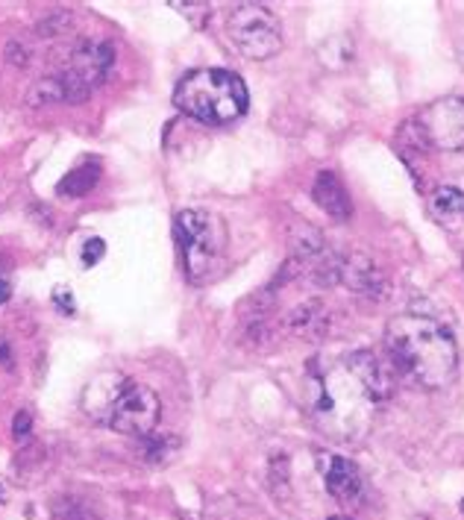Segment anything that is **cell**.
Masks as SVG:
<instances>
[{"label":"cell","instance_id":"7c38bea8","mask_svg":"<svg viewBox=\"0 0 464 520\" xmlns=\"http://www.w3.org/2000/svg\"><path fill=\"white\" fill-rule=\"evenodd\" d=\"M282 326L306 342H324L332 326V312L320 297H309L282 315Z\"/></svg>","mask_w":464,"mask_h":520},{"label":"cell","instance_id":"d6986e66","mask_svg":"<svg viewBox=\"0 0 464 520\" xmlns=\"http://www.w3.org/2000/svg\"><path fill=\"white\" fill-rule=\"evenodd\" d=\"M141 442V456L147 458V462H165L168 456H174L177 453V438H170V435H159V433H150L145 438H138Z\"/></svg>","mask_w":464,"mask_h":520},{"label":"cell","instance_id":"6da1fadb","mask_svg":"<svg viewBox=\"0 0 464 520\" xmlns=\"http://www.w3.org/2000/svg\"><path fill=\"white\" fill-rule=\"evenodd\" d=\"M385 350L391 367L420 388H443L459 374V344L435 318L397 315L385 326Z\"/></svg>","mask_w":464,"mask_h":520},{"label":"cell","instance_id":"52a82bcc","mask_svg":"<svg viewBox=\"0 0 464 520\" xmlns=\"http://www.w3.org/2000/svg\"><path fill=\"white\" fill-rule=\"evenodd\" d=\"M409 129H415L418 147L443 150V153H464V97H438L423 106L418 118H411Z\"/></svg>","mask_w":464,"mask_h":520},{"label":"cell","instance_id":"484cf974","mask_svg":"<svg viewBox=\"0 0 464 520\" xmlns=\"http://www.w3.org/2000/svg\"><path fill=\"white\" fill-rule=\"evenodd\" d=\"M54 303L59 306V312H62V315H74V294H70V292H65V288H56V292H54Z\"/></svg>","mask_w":464,"mask_h":520},{"label":"cell","instance_id":"ffe728a7","mask_svg":"<svg viewBox=\"0 0 464 520\" xmlns=\"http://www.w3.org/2000/svg\"><path fill=\"white\" fill-rule=\"evenodd\" d=\"M170 6H174L177 12L183 15L195 29H206L209 18H211V6L200 4V0H186V4H183V0H170Z\"/></svg>","mask_w":464,"mask_h":520},{"label":"cell","instance_id":"2e32d148","mask_svg":"<svg viewBox=\"0 0 464 520\" xmlns=\"http://www.w3.org/2000/svg\"><path fill=\"white\" fill-rule=\"evenodd\" d=\"M100 174H104L100 159H86L83 165L70 168V171L59 179L56 192L62 197H86L88 192H95V186L100 183Z\"/></svg>","mask_w":464,"mask_h":520},{"label":"cell","instance_id":"4316f807","mask_svg":"<svg viewBox=\"0 0 464 520\" xmlns=\"http://www.w3.org/2000/svg\"><path fill=\"white\" fill-rule=\"evenodd\" d=\"M0 365H4L6 371H9V367L15 365V362H12V347H9V342H6V338H0Z\"/></svg>","mask_w":464,"mask_h":520},{"label":"cell","instance_id":"d4e9b609","mask_svg":"<svg viewBox=\"0 0 464 520\" xmlns=\"http://www.w3.org/2000/svg\"><path fill=\"white\" fill-rule=\"evenodd\" d=\"M29 429H33V415L27 412H18L15 417H12V435H15V442H21V438H27L29 435Z\"/></svg>","mask_w":464,"mask_h":520},{"label":"cell","instance_id":"e0dca14e","mask_svg":"<svg viewBox=\"0 0 464 520\" xmlns=\"http://www.w3.org/2000/svg\"><path fill=\"white\" fill-rule=\"evenodd\" d=\"M429 212L443 224H461L464 221V192L456 186H441L429 197Z\"/></svg>","mask_w":464,"mask_h":520},{"label":"cell","instance_id":"4fadbf2b","mask_svg":"<svg viewBox=\"0 0 464 520\" xmlns=\"http://www.w3.org/2000/svg\"><path fill=\"white\" fill-rule=\"evenodd\" d=\"M127 383L129 379L124 374H100V376H95L92 383L83 388V397H79L83 412L97 424H109L112 409L118 403L120 392L127 388Z\"/></svg>","mask_w":464,"mask_h":520},{"label":"cell","instance_id":"f546056e","mask_svg":"<svg viewBox=\"0 0 464 520\" xmlns=\"http://www.w3.org/2000/svg\"><path fill=\"white\" fill-rule=\"evenodd\" d=\"M0 277H4V256H0Z\"/></svg>","mask_w":464,"mask_h":520},{"label":"cell","instance_id":"7a4b0ae2","mask_svg":"<svg viewBox=\"0 0 464 520\" xmlns=\"http://www.w3.org/2000/svg\"><path fill=\"white\" fill-rule=\"evenodd\" d=\"M306 406L320 433L338 442L359 438L368 429L377 403L368 397L361 383L344 362L311 374L306 383Z\"/></svg>","mask_w":464,"mask_h":520},{"label":"cell","instance_id":"30bf717a","mask_svg":"<svg viewBox=\"0 0 464 520\" xmlns=\"http://www.w3.org/2000/svg\"><path fill=\"white\" fill-rule=\"evenodd\" d=\"M318 462H320V476H324L327 491L338 506L359 508L365 503V479H361L356 462L336 453L320 456Z\"/></svg>","mask_w":464,"mask_h":520},{"label":"cell","instance_id":"8992f818","mask_svg":"<svg viewBox=\"0 0 464 520\" xmlns=\"http://www.w3.org/2000/svg\"><path fill=\"white\" fill-rule=\"evenodd\" d=\"M227 36L241 56L265 62L282 50L279 18L261 4H238L227 15Z\"/></svg>","mask_w":464,"mask_h":520},{"label":"cell","instance_id":"d6a6232c","mask_svg":"<svg viewBox=\"0 0 464 520\" xmlns=\"http://www.w3.org/2000/svg\"><path fill=\"white\" fill-rule=\"evenodd\" d=\"M461 65H464V50H461Z\"/></svg>","mask_w":464,"mask_h":520},{"label":"cell","instance_id":"9c48e42d","mask_svg":"<svg viewBox=\"0 0 464 520\" xmlns=\"http://www.w3.org/2000/svg\"><path fill=\"white\" fill-rule=\"evenodd\" d=\"M338 283L347 285L352 294L361 297H385L388 294V277L385 271L373 262V256L361 253V250H350V253H338Z\"/></svg>","mask_w":464,"mask_h":520},{"label":"cell","instance_id":"8fae6325","mask_svg":"<svg viewBox=\"0 0 464 520\" xmlns=\"http://www.w3.org/2000/svg\"><path fill=\"white\" fill-rule=\"evenodd\" d=\"M344 365L352 371V376L359 379L361 388L368 392V397L377 406L388 403L394 397L397 388V371L391 367V362H382V359L373 353V350H356L344 359Z\"/></svg>","mask_w":464,"mask_h":520},{"label":"cell","instance_id":"5b68a950","mask_svg":"<svg viewBox=\"0 0 464 520\" xmlns=\"http://www.w3.org/2000/svg\"><path fill=\"white\" fill-rule=\"evenodd\" d=\"M115 45L104 42V38H86V42L70 47L68 62L56 71L65 88V103H83L86 97H92L95 88L106 83L109 71L115 68Z\"/></svg>","mask_w":464,"mask_h":520},{"label":"cell","instance_id":"1f68e13d","mask_svg":"<svg viewBox=\"0 0 464 520\" xmlns=\"http://www.w3.org/2000/svg\"><path fill=\"white\" fill-rule=\"evenodd\" d=\"M329 520H347V517H329Z\"/></svg>","mask_w":464,"mask_h":520},{"label":"cell","instance_id":"277c9868","mask_svg":"<svg viewBox=\"0 0 464 520\" xmlns=\"http://www.w3.org/2000/svg\"><path fill=\"white\" fill-rule=\"evenodd\" d=\"M174 238L188 283L200 285L218 277L229 244L224 218L206 209H179L174 218Z\"/></svg>","mask_w":464,"mask_h":520},{"label":"cell","instance_id":"7402d4cb","mask_svg":"<svg viewBox=\"0 0 464 520\" xmlns=\"http://www.w3.org/2000/svg\"><path fill=\"white\" fill-rule=\"evenodd\" d=\"M270 485H274V491L286 497L288 494V483H291V476H288V456L286 453H274L270 456Z\"/></svg>","mask_w":464,"mask_h":520},{"label":"cell","instance_id":"3957f363","mask_svg":"<svg viewBox=\"0 0 464 520\" xmlns=\"http://www.w3.org/2000/svg\"><path fill=\"white\" fill-rule=\"evenodd\" d=\"M174 103L183 115L200 124H232L247 115L250 92L236 71L227 68H197L174 88Z\"/></svg>","mask_w":464,"mask_h":520},{"label":"cell","instance_id":"5bb4252c","mask_svg":"<svg viewBox=\"0 0 464 520\" xmlns=\"http://www.w3.org/2000/svg\"><path fill=\"white\" fill-rule=\"evenodd\" d=\"M311 200L318 203V209L332 218V221H350L352 218V200L347 194L344 183L338 179V174L320 171L311 183Z\"/></svg>","mask_w":464,"mask_h":520},{"label":"cell","instance_id":"83f0119b","mask_svg":"<svg viewBox=\"0 0 464 520\" xmlns=\"http://www.w3.org/2000/svg\"><path fill=\"white\" fill-rule=\"evenodd\" d=\"M12 297V288H9V279L0 277V303H6V300Z\"/></svg>","mask_w":464,"mask_h":520},{"label":"cell","instance_id":"f1b7e54d","mask_svg":"<svg viewBox=\"0 0 464 520\" xmlns=\"http://www.w3.org/2000/svg\"><path fill=\"white\" fill-rule=\"evenodd\" d=\"M0 503H6V491H4V485H0Z\"/></svg>","mask_w":464,"mask_h":520},{"label":"cell","instance_id":"ba28073f","mask_svg":"<svg viewBox=\"0 0 464 520\" xmlns=\"http://www.w3.org/2000/svg\"><path fill=\"white\" fill-rule=\"evenodd\" d=\"M159 417H162V403H159L153 388H147L141 383H127L106 426L115 429L120 435L145 438L150 433H156Z\"/></svg>","mask_w":464,"mask_h":520},{"label":"cell","instance_id":"836d02e7","mask_svg":"<svg viewBox=\"0 0 464 520\" xmlns=\"http://www.w3.org/2000/svg\"><path fill=\"white\" fill-rule=\"evenodd\" d=\"M461 268H464V253H461Z\"/></svg>","mask_w":464,"mask_h":520},{"label":"cell","instance_id":"cb8c5ba5","mask_svg":"<svg viewBox=\"0 0 464 520\" xmlns=\"http://www.w3.org/2000/svg\"><path fill=\"white\" fill-rule=\"evenodd\" d=\"M4 56H6V62L12 65V68H27L29 65V47L24 42H6V50H4Z\"/></svg>","mask_w":464,"mask_h":520},{"label":"cell","instance_id":"44dd1931","mask_svg":"<svg viewBox=\"0 0 464 520\" xmlns=\"http://www.w3.org/2000/svg\"><path fill=\"white\" fill-rule=\"evenodd\" d=\"M68 24H70V12H65V9H50V12H45L36 21V33L42 38H54V36H62Z\"/></svg>","mask_w":464,"mask_h":520},{"label":"cell","instance_id":"4dcf8cb0","mask_svg":"<svg viewBox=\"0 0 464 520\" xmlns=\"http://www.w3.org/2000/svg\"><path fill=\"white\" fill-rule=\"evenodd\" d=\"M459 508H461V515H464V499H461V503H459Z\"/></svg>","mask_w":464,"mask_h":520},{"label":"cell","instance_id":"9a60e30c","mask_svg":"<svg viewBox=\"0 0 464 520\" xmlns=\"http://www.w3.org/2000/svg\"><path fill=\"white\" fill-rule=\"evenodd\" d=\"M318 62L332 74H341L356 62V42L347 33H336L318 45Z\"/></svg>","mask_w":464,"mask_h":520},{"label":"cell","instance_id":"603a6c76","mask_svg":"<svg viewBox=\"0 0 464 520\" xmlns=\"http://www.w3.org/2000/svg\"><path fill=\"white\" fill-rule=\"evenodd\" d=\"M104 256H106V242H104V238H97V235L86 238L83 250H79V259H83V268H95Z\"/></svg>","mask_w":464,"mask_h":520},{"label":"cell","instance_id":"ac0fdd59","mask_svg":"<svg viewBox=\"0 0 464 520\" xmlns=\"http://www.w3.org/2000/svg\"><path fill=\"white\" fill-rule=\"evenodd\" d=\"M54 520H104V515L79 497H59L54 503Z\"/></svg>","mask_w":464,"mask_h":520}]
</instances>
